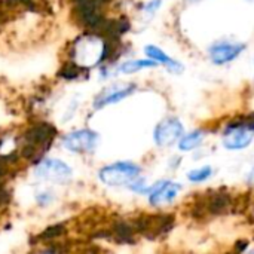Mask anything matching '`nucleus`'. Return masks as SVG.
Segmentation results:
<instances>
[{
    "label": "nucleus",
    "mask_w": 254,
    "mask_h": 254,
    "mask_svg": "<svg viewBox=\"0 0 254 254\" xmlns=\"http://www.w3.org/2000/svg\"><path fill=\"white\" fill-rule=\"evenodd\" d=\"M57 131L51 124L40 122L33 125L24 134V144L21 147V155L25 159H34L40 156L52 143Z\"/></svg>",
    "instance_id": "obj_1"
},
{
    "label": "nucleus",
    "mask_w": 254,
    "mask_h": 254,
    "mask_svg": "<svg viewBox=\"0 0 254 254\" xmlns=\"http://www.w3.org/2000/svg\"><path fill=\"white\" fill-rule=\"evenodd\" d=\"M109 55V46L100 37L85 36L74 42L73 57L74 63L80 67H89L101 63Z\"/></svg>",
    "instance_id": "obj_2"
},
{
    "label": "nucleus",
    "mask_w": 254,
    "mask_h": 254,
    "mask_svg": "<svg viewBox=\"0 0 254 254\" xmlns=\"http://www.w3.org/2000/svg\"><path fill=\"white\" fill-rule=\"evenodd\" d=\"M140 176V167L131 162H116L104 167L100 171V179L109 186L129 185Z\"/></svg>",
    "instance_id": "obj_3"
},
{
    "label": "nucleus",
    "mask_w": 254,
    "mask_h": 254,
    "mask_svg": "<svg viewBox=\"0 0 254 254\" xmlns=\"http://www.w3.org/2000/svg\"><path fill=\"white\" fill-rule=\"evenodd\" d=\"M97 143H98V135L97 132L91 129H79V131L70 132L63 140V144L67 150L77 152V153L94 150Z\"/></svg>",
    "instance_id": "obj_4"
},
{
    "label": "nucleus",
    "mask_w": 254,
    "mask_h": 254,
    "mask_svg": "<svg viewBox=\"0 0 254 254\" xmlns=\"http://www.w3.org/2000/svg\"><path fill=\"white\" fill-rule=\"evenodd\" d=\"M36 176L43 179V180H48V182L65 183L71 177V168L67 164H64L63 161L48 159V161H43L37 167Z\"/></svg>",
    "instance_id": "obj_5"
},
{
    "label": "nucleus",
    "mask_w": 254,
    "mask_h": 254,
    "mask_svg": "<svg viewBox=\"0 0 254 254\" xmlns=\"http://www.w3.org/2000/svg\"><path fill=\"white\" fill-rule=\"evenodd\" d=\"M183 135V125L176 118L162 121L155 129V143L161 147L171 146Z\"/></svg>",
    "instance_id": "obj_6"
},
{
    "label": "nucleus",
    "mask_w": 254,
    "mask_h": 254,
    "mask_svg": "<svg viewBox=\"0 0 254 254\" xmlns=\"http://www.w3.org/2000/svg\"><path fill=\"white\" fill-rule=\"evenodd\" d=\"M253 141L252 129L240 125L232 124L228 127L226 132L223 134V146L229 150H241L246 149Z\"/></svg>",
    "instance_id": "obj_7"
},
{
    "label": "nucleus",
    "mask_w": 254,
    "mask_h": 254,
    "mask_svg": "<svg viewBox=\"0 0 254 254\" xmlns=\"http://www.w3.org/2000/svg\"><path fill=\"white\" fill-rule=\"evenodd\" d=\"M173 216H156V217H143L137 222L138 232L144 234L149 238H156L161 234L168 232L173 228Z\"/></svg>",
    "instance_id": "obj_8"
},
{
    "label": "nucleus",
    "mask_w": 254,
    "mask_h": 254,
    "mask_svg": "<svg viewBox=\"0 0 254 254\" xmlns=\"http://www.w3.org/2000/svg\"><path fill=\"white\" fill-rule=\"evenodd\" d=\"M76 10L85 25L91 28H101L104 19L98 9V0H76Z\"/></svg>",
    "instance_id": "obj_9"
},
{
    "label": "nucleus",
    "mask_w": 254,
    "mask_h": 254,
    "mask_svg": "<svg viewBox=\"0 0 254 254\" xmlns=\"http://www.w3.org/2000/svg\"><path fill=\"white\" fill-rule=\"evenodd\" d=\"M243 49H244V45L241 43H229V42L217 43L211 46L210 58L214 64H225V63L235 60L243 52Z\"/></svg>",
    "instance_id": "obj_10"
},
{
    "label": "nucleus",
    "mask_w": 254,
    "mask_h": 254,
    "mask_svg": "<svg viewBox=\"0 0 254 254\" xmlns=\"http://www.w3.org/2000/svg\"><path fill=\"white\" fill-rule=\"evenodd\" d=\"M180 189H182L180 185L170 183V182H162V183L158 185V186L155 188V190L150 193L149 201H150L152 205H156V207H158V205L168 204V202H171V201L177 196V193H179Z\"/></svg>",
    "instance_id": "obj_11"
},
{
    "label": "nucleus",
    "mask_w": 254,
    "mask_h": 254,
    "mask_svg": "<svg viewBox=\"0 0 254 254\" xmlns=\"http://www.w3.org/2000/svg\"><path fill=\"white\" fill-rule=\"evenodd\" d=\"M113 89H107L104 91L95 101V109H101L107 104H113L118 103L124 98H127L128 95H131L134 92V85H125V86H112Z\"/></svg>",
    "instance_id": "obj_12"
},
{
    "label": "nucleus",
    "mask_w": 254,
    "mask_h": 254,
    "mask_svg": "<svg viewBox=\"0 0 254 254\" xmlns=\"http://www.w3.org/2000/svg\"><path fill=\"white\" fill-rule=\"evenodd\" d=\"M144 51H146V54H147L152 60H155V61L159 63V64L167 65L171 71H180V70H182V64L177 63V61H174L171 57H168V55H167L162 49H159L158 46L149 45V46L144 48Z\"/></svg>",
    "instance_id": "obj_13"
},
{
    "label": "nucleus",
    "mask_w": 254,
    "mask_h": 254,
    "mask_svg": "<svg viewBox=\"0 0 254 254\" xmlns=\"http://www.w3.org/2000/svg\"><path fill=\"white\" fill-rule=\"evenodd\" d=\"M158 63L155 60H135V61H127L124 63L119 70L122 73H135L141 68H149V67H156Z\"/></svg>",
    "instance_id": "obj_14"
},
{
    "label": "nucleus",
    "mask_w": 254,
    "mask_h": 254,
    "mask_svg": "<svg viewBox=\"0 0 254 254\" xmlns=\"http://www.w3.org/2000/svg\"><path fill=\"white\" fill-rule=\"evenodd\" d=\"M202 138H204V132H202V131H195V132H190V134L182 137L180 144H179V146H180V150L189 152V150L196 149V147L201 144Z\"/></svg>",
    "instance_id": "obj_15"
},
{
    "label": "nucleus",
    "mask_w": 254,
    "mask_h": 254,
    "mask_svg": "<svg viewBox=\"0 0 254 254\" xmlns=\"http://www.w3.org/2000/svg\"><path fill=\"white\" fill-rule=\"evenodd\" d=\"M231 207V198L226 196V195H216L214 198L210 199L208 202V210L213 213V214H222L223 211H226L228 208Z\"/></svg>",
    "instance_id": "obj_16"
},
{
    "label": "nucleus",
    "mask_w": 254,
    "mask_h": 254,
    "mask_svg": "<svg viewBox=\"0 0 254 254\" xmlns=\"http://www.w3.org/2000/svg\"><path fill=\"white\" fill-rule=\"evenodd\" d=\"M80 71H82L80 65H77L76 63H68L63 67V70L60 71V76L64 79H74L80 74Z\"/></svg>",
    "instance_id": "obj_17"
},
{
    "label": "nucleus",
    "mask_w": 254,
    "mask_h": 254,
    "mask_svg": "<svg viewBox=\"0 0 254 254\" xmlns=\"http://www.w3.org/2000/svg\"><path fill=\"white\" fill-rule=\"evenodd\" d=\"M211 168L210 167H204V168H199V170H193L189 173V180L193 182V183H199V182H205L210 176H211Z\"/></svg>",
    "instance_id": "obj_18"
},
{
    "label": "nucleus",
    "mask_w": 254,
    "mask_h": 254,
    "mask_svg": "<svg viewBox=\"0 0 254 254\" xmlns=\"http://www.w3.org/2000/svg\"><path fill=\"white\" fill-rule=\"evenodd\" d=\"M63 234H64V228H63L61 225H57V226H52V228L46 229V231L42 234V238L51 240V238H57V237H60V235H63Z\"/></svg>",
    "instance_id": "obj_19"
},
{
    "label": "nucleus",
    "mask_w": 254,
    "mask_h": 254,
    "mask_svg": "<svg viewBox=\"0 0 254 254\" xmlns=\"http://www.w3.org/2000/svg\"><path fill=\"white\" fill-rule=\"evenodd\" d=\"M240 125H243V127H246V128H249V129H254V115L252 116H249V118H246L244 121H243V124H240Z\"/></svg>",
    "instance_id": "obj_20"
},
{
    "label": "nucleus",
    "mask_w": 254,
    "mask_h": 254,
    "mask_svg": "<svg viewBox=\"0 0 254 254\" xmlns=\"http://www.w3.org/2000/svg\"><path fill=\"white\" fill-rule=\"evenodd\" d=\"M161 6V0H153V1H150L147 6H146V10H155V9H158Z\"/></svg>",
    "instance_id": "obj_21"
},
{
    "label": "nucleus",
    "mask_w": 254,
    "mask_h": 254,
    "mask_svg": "<svg viewBox=\"0 0 254 254\" xmlns=\"http://www.w3.org/2000/svg\"><path fill=\"white\" fill-rule=\"evenodd\" d=\"M253 1H254V0H253Z\"/></svg>",
    "instance_id": "obj_22"
}]
</instances>
